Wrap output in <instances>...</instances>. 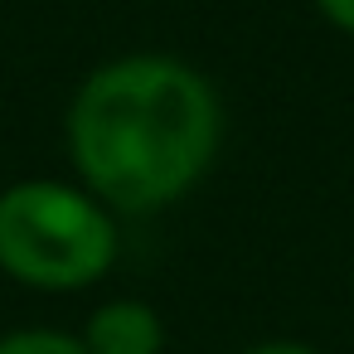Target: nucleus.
Instances as JSON below:
<instances>
[{
  "label": "nucleus",
  "instance_id": "1",
  "mask_svg": "<svg viewBox=\"0 0 354 354\" xmlns=\"http://www.w3.org/2000/svg\"><path fill=\"white\" fill-rule=\"evenodd\" d=\"M78 185L112 214L180 204L218 160V88L175 54H117L97 64L64 117Z\"/></svg>",
  "mask_w": 354,
  "mask_h": 354
},
{
  "label": "nucleus",
  "instance_id": "4",
  "mask_svg": "<svg viewBox=\"0 0 354 354\" xmlns=\"http://www.w3.org/2000/svg\"><path fill=\"white\" fill-rule=\"evenodd\" d=\"M0 354H88L78 335L68 330H10V335H0Z\"/></svg>",
  "mask_w": 354,
  "mask_h": 354
},
{
  "label": "nucleus",
  "instance_id": "5",
  "mask_svg": "<svg viewBox=\"0 0 354 354\" xmlns=\"http://www.w3.org/2000/svg\"><path fill=\"white\" fill-rule=\"evenodd\" d=\"M310 6H315V15H320L330 30L354 35V0H310Z\"/></svg>",
  "mask_w": 354,
  "mask_h": 354
},
{
  "label": "nucleus",
  "instance_id": "3",
  "mask_svg": "<svg viewBox=\"0 0 354 354\" xmlns=\"http://www.w3.org/2000/svg\"><path fill=\"white\" fill-rule=\"evenodd\" d=\"M78 339L88 354H160L165 349V320L151 301L117 296L88 315Z\"/></svg>",
  "mask_w": 354,
  "mask_h": 354
},
{
  "label": "nucleus",
  "instance_id": "2",
  "mask_svg": "<svg viewBox=\"0 0 354 354\" xmlns=\"http://www.w3.org/2000/svg\"><path fill=\"white\" fill-rule=\"evenodd\" d=\"M117 214L73 180L0 189V272L30 291H88L117 262Z\"/></svg>",
  "mask_w": 354,
  "mask_h": 354
},
{
  "label": "nucleus",
  "instance_id": "6",
  "mask_svg": "<svg viewBox=\"0 0 354 354\" xmlns=\"http://www.w3.org/2000/svg\"><path fill=\"white\" fill-rule=\"evenodd\" d=\"M243 354H320V349L315 344H301V339H262V344H252Z\"/></svg>",
  "mask_w": 354,
  "mask_h": 354
}]
</instances>
